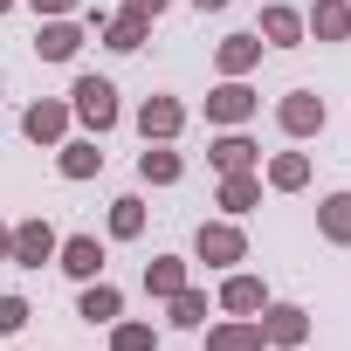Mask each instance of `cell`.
Segmentation results:
<instances>
[{"instance_id":"obj_1","label":"cell","mask_w":351,"mask_h":351,"mask_svg":"<svg viewBox=\"0 0 351 351\" xmlns=\"http://www.w3.org/2000/svg\"><path fill=\"white\" fill-rule=\"evenodd\" d=\"M69 110H76L90 131H110V124H117V90H110L104 76H76V90H69Z\"/></svg>"},{"instance_id":"obj_2","label":"cell","mask_w":351,"mask_h":351,"mask_svg":"<svg viewBox=\"0 0 351 351\" xmlns=\"http://www.w3.org/2000/svg\"><path fill=\"white\" fill-rule=\"evenodd\" d=\"M276 124H282L289 138H310V131H324V97H317V90H289V97L276 104Z\"/></svg>"},{"instance_id":"obj_3","label":"cell","mask_w":351,"mask_h":351,"mask_svg":"<svg viewBox=\"0 0 351 351\" xmlns=\"http://www.w3.org/2000/svg\"><path fill=\"white\" fill-rule=\"evenodd\" d=\"M255 104H262V97H255L241 76H228V83L207 97V117H214V124H248V117H255Z\"/></svg>"},{"instance_id":"obj_4","label":"cell","mask_w":351,"mask_h":351,"mask_svg":"<svg viewBox=\"0 0 351 351\" xmlns=\"http://www.w3.org/2000/svg\"><path fill=\"white\" fill-rule=\"evenodd\" d=\"M193 248H200V262H207V269H228V262H241V255H248L241 228H228V221H207Z\"/></svg>"},{"instance_id":"obj_5","label":"cell","mask_w":351,"mask_h":351,"mask_svg":"<svg viewBox=\"0 0 351 351\" xmlns=\"http://www.w3.org/2000/svg\"><path fill=\"white\" fill-rule=\"evenodd\" d=\"M255 324H262V344H282V351H296V344L310 337V317H303L296 303H276V310L255 317Z\"/></svg>"},{"instance_id":"obj_6","label":"cell","mask_w":351,"mask_h":351,"mask_svg":"<svg viewBox=\"0 0 351 351\" xmlns=\"http://www.w3.org/2000/svg\"><path fill=\"white\" fill-rule=\"evenodd\" d=\"M180 124H186V110L172 104V97H145V104H138V131H145V145H165Z\"/></svg>"},{"instance_id":"obj_7","label":"cell","mask_w":351,"mask_h":351,"mask_svg":"<svg viewBox=\"0 0 351 351\" xmlns=\"http://www.w3.org/2000/svg\"><path fill=\"white\" fill-rule=\"evenodd\" d=\"M56 248H62V241H56L49 221H21V228H14V262H21V269H42Z\"/></svg>"},{"instance_id":"obj_8","label":"cell","mask_w":351,"mask_h":351,"mask_svg":"<svg viewBox=\"0 0 351 351\" xmlns=\"http://www.w3.org/2000/svg\"><path fill=\"white\" fill-rule=\"evenodd\" d=\"M76 49H83V28H76V21H49V28L35 35V56H42V62H69Z\"/></svg>"},{"instance_id":"obj_9","label":"cell","mask_w":351,"mask_h":351,"mask_svg":"<svg viewBox=\"0 0 351 351\" xmlns=\"http://www.w3.org/2000/svg\"><path fill=\"white\" fill-rule=\"evenodd\" d=\"M21 131H28L35 145H56V138L69 131V104H28V117H21Z\"/></svg>"},{"instance_id":"obj_10","label":"cell","mask_w":351,"mask_h":351,"mask_svg":"<svg viewBox=\"0 0 351 351\" xmlns=\"http://www.w3.org/2000/svg\"><path fill=\"white\" fill-rule=\"evenodd\" d=\"M56 255H62V269H69L76 282H97V269H104V248H97L90 234H69V241H62Z\"/></svg>"},{"instance_id":"obj_11","label":"cell","mask_w":351,"mask_h":351,"mask_svg":"<svg viewBox=\"0 0 351 351\" xmlns=\"http://www.w3.org/2000/svg\"><path fill=\"white\" fill-rule=\"evenodd\" d=\"M303 28H310L317 42H344V35H351V8H344V0H317Z\"/></svg>"},{"instance_id":"obj_12","label":"cell","mask_w":351,"mask_h":351,"mask_svg":"<svg viewBox=\"0 0 351 351\" xmlns=\"http://www.w3.org/2000/svg\"><path fill=\"white\" fill-rule=\"evenodd\" d=\"M262 42L269 49H296L303 42V14L296 8H262Z\"/></svg>"},{"instance_id":"obj_13","label":"cell","mask_w":351,"mask_h":351,"mask_svg":"<svg viewBox=\"0 0 351 351\" xmlns=\"http://www.w3.org/2000/svg\"><path fill=\"white\" fill-rule=\"evenodd\" d=\"M180 152H165V145H145L138 152V180H152V186H172V180H180Z\"/></svg>"},{"instance_id":"obj_14","label":"cell","mask_w":351,"mask_h":351,"mask_svg":"<svg viewBox=\"0 0 351 351\" xmlns=\"http://www.w3.org/2000/svg\"><path fill=\"white\" fill-rule=\"evenodd\" d=\"M262 62V35H228L221 42V76H248Z\"/></svg>"},{"instance_id":"obj_15","label":"cell","mask_w":351,"mask_h":351,"mask_svg":"<svg viewBox=\"0 0 351 351\" xmlns=\"http://www.w3.org/2000/svg\"><path fill=\"white\" fill-rule=\"evenodd\" d=\"M262 303H269V296H262V282H255V276H228V282H221V310H234V317H255Z\"/></svg>"},{"instance_id":"obj_16","label":"cell","mask_w":351,"mask_h":351,"mask_svg":"<svg viewBox=\"0 0 351 351\" xmlns=\"http://www.w3.org/2000/svg\"><path fill=\"white\" fill-rule=\"evenodd\" d=\"M317 228H324V241L351 248V193H330V200L317 207Z\"/></svg>"},{"instance_id":"obj_17","label":"cell","mask_w":351,"mask_h":351,"mask_svg":"<svg viewBox=\"0 0 351 351\" xmlns=\"http://www.w3.org/2000/svg\"><path fill=\"white\" fill-rule=\"evenodd\" d=\"M207 351H262V324H214Z\"/></svg>"},{"instance_id":"obj_18","label":"cell","mask_w":351,"mask_h":351,"mask_svg":"<svg viewBox=\"0 0 351 351\" xmlns=\"http://www.w3.org/2000/svg\"><path fill=\"white\" fill-rule=\"evenodd\" d=\"M145 289H152V296H180V289H186V262H172V255L145 262Z\"/></svg>"},{"instance_id":"obj_19","label":"cell","mask_w":351,"mask_h":351,"mask_svg":"<svg viewBox=\"0 0 351 351\" xmlns=\"http://www.w3.org/2000/svg\"><path fill=\"white\" fill-rule=\"evenodd\" d=\"M262 200V180H255V172H228V180H221V207L228 214H248Z\"/></svg>"},{"instance_id":"obj_20","label":"cell","mask_w":351,"mask_h":351,"mask_svg":"<svg viewBox=\"0 0 351 351\" xmlns=\"http://www.w3.org/2000/svg\"><path fill=\"white\" fill-rule=\"evenodd\" d=\"M269 186H282V193H296V186H310V158H303V152H282V158L269 165Z\"/></svg>"},{"instance_id":"obj_21","label":"cell","mask_w":351,"mask_h":351,"mask_svg":"<svg viewBox=\"0 0 351 351\" xmlns=\"http://www.w3.org/2000/svg\"><path fill=\"white\" fill-rule=\"evenodd\" d=\"M97 28H104V42H110L117 56H131V49L145 42V21H138V14H117V21H97Z\"/></svg>"},{"instance_id":"obj_22","label":"cell","mask_w":351,"mask_h":351,"mask_svg":"<svg viewBox=\"0 0 351 351\" xmlns=\"http://www.w3.org/2000/svg\"><path fill=\"white\" fill-rule=\"evenodd\" d=\"M214 165H221V172H248V165H255V145H248L241 131H228V138L214 145Z\"/></svg>"},{"instance_id":"obj_23","label":"cell","mask_w":351,"mask_h":351,"mask_svg":"<svg viewBox=\"0 0 351 351\" xmlns=\"http://www.w3.org/2000/svg\"><path fill=\"white\" fill-rule=\"evenodd\" d=\"M172 303V324H180V330H200L207 324V296L200 289H180V296H165Z\"/></svg>"},{"instance_id":"obj_24","label":"cell","mask_w":351,"mask_h":351,"mask_svg":"<svg viewBox=\"0 0 351 351\" xmlns=\"http://www.w3.org/2000/svg\"><path fill=\"white\" fill-rule=\"evenodd\" d=\"M97 165H104V152H97L90 138H76V145H62V172H69V180H90Z\"/></svg>"},{"instance_id":"obj_25","label":"cell","mask_w":351,"mask_h":351,"mask_svg":"<svg viewBox=\"0 0 351 351\" xmlns=\"http://www.w3.org/2000/svg\"><path fill=\"white\" fill-rule=\"evenodd\" d=\"M110 234H117V241L145 234V207H138V200H110Z\"/></svg>"},{"instance_id":"obj_26","label":"cell","mask_w":351,"mask_h":351,"mask_svg":"<svg viewBox=\"0 0 351 351\" xmlns=\"http://www.w3.org/2000/svg\"><path fill=\"white\" fill-rule=\"evenodd\" d=\"M83 317H90V324H110V317H117V289H110V282H90V289H83Z\"/></svg>"},{"instance_id":"obj_27","label":"cell","mask_w":351,"mask_h":351,"mask_svg":"<svg viewBox=\"0 0 351 351\" xmlns=\"http://www.w3.org/2000/svg\"><path fill=\"white\" fill-rule=\"evenodd\" d=\"M110 351H152V324H117Z\"/></svg>"},{"instance_id":"obj_28","label":"cell","mask_w":351,"mask_h":351,"mask_svg":"<svg viewBox=\"0 0 351 351\" xmlns=\"http://www.w3.org/2000/svg\"><path fill=\"white\" fill-rule=\"evenodd\" d=\"M21 324H28V303H21V296H0V330H8V337H14Z\"/></svg>"},{"instance_id":"obj_29","label":"cell","mask_w":351,"mask_h":351,"mask_svg":"<svg viewBox=\"0 0 351 351\" xmlns=\"http://www.w3.org/2000/svg\"><path fill=\"white\" fill-rule=\"evenodd\" d=\"M158 8H165V0H124V14H138V21H152Z\"/></svg>"},{"instance_id":"obj_30","label":"cell","mask_w":351,"mask_h":351,"mask_svg":"<svg viewBox=\"0 0 351 351\" xmlns=\"http://www.w3.org/2000/svg\"><path fill=\"white\" fill-rule=\"evenodd\" d=\"M28 8H35V14H69L76 0H28Z\"/></svg>"},{"instance_id":"obj_31","label":"cell","mask_w":351,"mask_h":351,"mask_svg":"<svg viewBox=\"0 0 351 351\" xmlns=\"http://www.w3.org/2000/svg\"><path fill=\"white\" fill-rule=\"evenodd\" d=\"M0 262H14V228H0Z\"/></svg>"},{"instance_id":"obj_32","label":"cell","mask_w":351,"mask_h":351,"mask_svg":"<svg viewBox=\"0 0 351 351\" xmlns=\"http://www.w3.org/2000/svg\"><path fill=\"white\" fill-rule=\"evenodd\" d=\"M193 8H228V0H193Z\"/></svg>"},{"instance_id":"obj_33","label":"cell","mask_w":351,"mask_h":351,"mask_svg":"<svg viewBox=\"0 0 351 351\" xmlns=\"http://www.w3.org/2000/svg\"><path fill=\"white\" fill-rule=\"evenodd\" d=\"M8 8H14V0H0V14H8Z\"/></svg>"}]
</instances>
